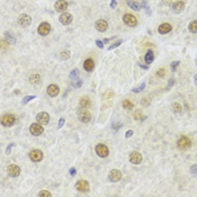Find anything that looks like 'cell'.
<instances>
[{"label": "cell", "mask_w": 197, "mask_h": 197, "mask_svg": "<svg viewBox=\"0 0 197 197\" xmlns=\"http://www.w3.org/2000/svg\"><path fill=\"white\" fill-rule=\"evenodd\" d=\"M16 120H17V117L12 114H5L0 117V123L5 127L12 126V125L16 123Z\"/></svg>", "instance_id": "6da1fadb"}, {"label": "cell", "mask_w": 197, "mask_h": 197, "mask_svg": "<svg viewBox=\"0 0 197 197\" xmlns=\"http://www.w3.org/2000/svg\"><path fill=\"white\" fill-rule=\"evenodd\" d=\"M190 145H191V141L187 136H182V138L177 141V148L182 151H185L187 150V149H189Z\"/></svg>", "instance_id": "7a4b0ae2"}, {"label": "cell", "mask_w": 197, "mask_h": 197, "mask_svg": "<svg viewBox=\"0 0 197 197\" xmlns=\"http://www.w3.org/2000/svg\"><path fill=\"white\" fill-rule=\"evenodd\" d=\"M123 22L124 24L129 26V27H135L136 25H138V19L132 14H125L123 16Z\"/></svg>", "instance_id": "3957f363"}, {"label": "cell", "mask_w": 197, "mask_h": 197, "mask_svg": "<svg viewBox=\"0 0 197 197\" xmlns=\"http://www.w3.org/2000/svg\"><path fill=\"white\" fill-rule=\"evenodd\" d=\"M29 159L34 162H40L43 160V152L38 149H34L29 152Z\"/></svg>", "instance_id": "277c9868"}, {"label": "cell", "mask_w": 197, "mask_h": 197, "mask_svg": "<svg viewBox=\"0 0 197 197\" xmlns=\"http://www.w3.org/2000/svg\"><path fill=\"white\" fill-rule=\"evenodd\" d=\"M37 32H38V34H40L41 36H46V35L50 34V32H51V25L46 22L41 23L38 28H37Z\"/></svg>", "instance_id": "5b68a950"}, {"label": "cell", "mask_w": 197, "mask_h": 197, "mask_svg": "<svg viewBox=\"0 0 197 197\" xmlns=\"http://www.w3.org/2000/svg\"><path fill=\"white\" fill-rule=\"evenodd\" d=\"M95 151L100 158H106L109 154V150H108L107 145L105 144H97L95 148Z\"/></svg>", "instance_id": "8992f818"}, {"label": "cell", "mask_w": 197, "mask_h": 197, "mask_svg": "<svg viewBox=\"0 0 197 197\" xmlns=\"http://www.w3.org/2000/svg\"><path fill=\"white\" fill-rule=\"evenodd\" d=\"M29 132H31V134H33V135L38 136L44 132V129L43 126H42V124L33 123L31 124V126H29Z\"/></svg>", "instance_id": "52a82bcc"}, {"label": "cell", "mask_w": 197, "mask_h": 197, "mask_svg": "<svg viewBox=\"0 0 197 197\" xmlns=\"http://www.w3.org/2000/svg\"><path fill=\"white\" fill-rule=\"evenodd\" d=\"M89 182L85 180V179H80V180H78L77 184H76V189L78 191H82V193H87V191L89 190Z\"/></svg>", "instance_id": "ba28073f"}, {"label": "cell", "mask_w": 197, "mask_h": 197, "mask_svg": "<svg viewBox=\"0 0 197 197\" xmlns=\"http://www.w3.org/2000/svg\"><path fill=\"white\" fill-rule=\"evenodd\" d=\"M108 179L112 182H118L122 179V173L118 169H112L108 173Z\"/></svg>", "instance_id": "9c48e42d"}, {"label": "cell", "mask_w": 197, "mask_h": 197, "mask_svg": "<svg viewBox=\"0 0 197 197\" xmlns=\"http://www.w3.org/2000/svg\"><path fill=\"white\" fill-rule=\"evenodd\" d=\"M18 24L22 26V27H27L32 24V18L31 16L27 15V14H22V15L18 17Z\"/></svg>", "instance_id": "30bf717a"}, {"label": "cell", "mask_w": 197, "mask_h": 197, "mask_svg": "<svg viewBox=\"0 0 197 197\" xmlns=\"http://www.w3.org/2000/svg\"><path fill=\"white\" fill-rule=\"evenodd\" d=\"M7 173L10 177H18L20 175V168L17 164H9L7 167Z\"/></svg>", "instance_id": "8fae6325"}, {"label": "cell", "mask_w": 197, "mask_h": 197, "mask_svg": "<svg viewBox=\"0 0 197 197\" xmlns=\"http://www.w3.org/2000/svg\"><path fill=\"white\" fill-rule=\"evenodd\" d=\"M36 118H37V122L40 124H42V125H46V124H49V122H50V115L47 114V113H45V112H41V113H38Z\"/></svg>", "instance_id": "7c38bea8"}, {"label": "cell", "mask_w": 197, "mask_h": 197, "mask_svg": "<svg viewBox=\"0 0 197 197\" xmlns=\"http://www.w3.org/2000/svg\"><path fill=\"white\" fill-rule=\"evenodd\" d=\"M142 161V155L138 151H133L132 153L129 154V162L133 164H140Z\"/></svg>", "instance_id": "4fadbf2b"}, {"label": "cell", "mask_w": 197, "mask_h": 197, "mask_svg": "<svg viewBox=\"0 0 197 197\" xmlns=\"http://www.w3.org/2000/svg\"><path fill=\"white\" fill-rule=\"evenodd\" d=\"M78 118H79V120L82 122V123H88V122H90V120H91V115H90V113L88 111H85V109H83V111L79 112Z\"/></svg>", "instance_id": "5bb4252c"}, {"label": "cell", "mask_w": 197, "mask_h": 197, "mask_svg": "<svg viewBox=\"0 0 197 197\" xmlns=\"http://www.w3.org/2000/svg\"><path fill=\"white\" fill-rule=\"evenodd\" d=\"M54 7H55L56 11L64 12L65 10L68 9V2H67V0H58L55 5H54Z\"/></svg>", "instance_id": "9a60e30c"}, {"label": "cell", "mask_w": 197, "mask_h": 197, "mask_svg": "<svg viewBox=\"0 0 197 197\" xmlns=\"http://www.w3.org/2000/svg\"><path fill=\"white\" fill-rule=\"evenodd\" d=\"M72 15L71 14H69V12H63L60 17H59V20H60V23H61L62 25H69L71 24V22H72Z\"/></svg>", "instance_id": "2e32d148"}, {"label": "cell", "mask_w": 197, "mask_h": 197, "mask_svg": "<svg viewBox=\"0 0 197 197\" xmlns=\"http://www.w3.org/2000/svg\"><path fill=\"white\" fill-rule=\"evenodd\" d=\"M95 27L98 32H105L108 27V23L105 19H98L95 23Z\"/></svg>", "instance_id": "e0dca14e"}, {"label": "cell", "mask_w": 197, "mask_h": 197, "mask_svg": "<svg viewBox=\"0 0 197 197\" xmlns=\"http://www.w3.org/2000/svg\"><path fill=\"white\" fill-rule=\"evenodd\" d=\"M171 29H173V26L170 24H168V23H163V24H161L159 27H158V32H159V34H168V33H170L171 32Z\"/></svg>", "instance_id": "ac0fdd59"}, {"label": "cell", "mask_w": 197, "mask_h": 197, "mask_svg": "<svg viewBox=\"0 0 197 197\" xmlns=\"http://www.w3.org/2000/svg\"><path fill=\"white\" fill-rule=\"evenodd\" d=\"M47 94H49V96H51V97H56V96L59 95V93H60V88H59V86H56V85H50L49 87H47L46 89Z\"/></svg>", "instance_id": "d6986e66"}, {"label": "cell", "mask_w": 197, "mask_h": 197, "mask_svg": "<svg viewBox=\"0 0 197 197\" xmlns=\"http://www.w3.org/2000/svg\"><path fill=\"white\" fill-rule=\"evenodd\" d=\"M173 9L176 14H180L185 9V3L182 2V1H177V2H175L173 5Z\"/></svg>", "instance_id": "ffe728a7"}, {"label": "cell", "mask_w": 197, "mask_h": 197, "mask_svg": "<svg viewBox=\"0 0 197 197\" xmlns=\"http://www.w3.org/2000/svg\"><path fill=\"white\" fill-rule=\"evenodd\" d=\"M83 68L88 72L93 71L94 68H95V62H94L93 59H87L86 61H85V63H83Z\"/></svg>", "instance_id": "44dd1931"}, {"label": "cell", "mask_w": 197, "mask_h": 197, "mask_svg": "<svg viewBox=\"0 0 197 197\" xmlns=\"http://www.w3.org/2000/svg\"><path fill=\"white\" fill-rule=\"evenodd\" d=\"M153 60H154L153 51H152V50H148V52H147V54H145V56H144L145 63L150 64V63H152V62H153Z\"/></svg>", "instance_id": "7402d4cb"}, {"label": "cell", "mask_w": 197, "mask_h": 197, "mask_svg": "<svg viewBox=\"0 0 197 197\" xmlns=\"http://www.w3.org/2000/svg\"><path fill=\"white\" fill-rule=\"evenodd\" d=\"M79 105H80L81 108H87L89 107L90 105H91V102H90V99L88 98V97H82V98H80V102H79Z\"/></svg>", "instance_id": "603a6c76"}, {"label": "cell", "mask_w": 197, "mask_h": 197, "mask_svg": "<svg viewBox=\"0 0 197 197\" xmlns=\"http://www.w3.org/2000/svg\"><path fill=\"white\" fill-rule=\"evenodd\" d=\"M29 82L32 85H37V83L41 82V76L40 74H32L29 77Z\"/></svg>", "instance_id": "cb8c5ba5"}, {"label": "cell", "mask_w": 197, "mask_h": 197, "mask_svg": "<svg viewBox=\"0 0 197 197\" xmlns=\"http://www.w3.org/2000/svg\"><path fill=\"white\" fill-rule=\"evenodd\" d=\"M127 3H129V6L132 8L133 10H140L141 9V5L138 2H135L134 0H127Z\"/></svg>", "instance_id": "d4e9b609"}, {"label": "cell", "mask_w": 197, "mask_h": 197, "mask_svg": "<svg viewBox=\"0 0 197 197\" xmlns=\"http://www.w3.org/2000/svg\"><path fill=\"white\" fill-rule=\"evenodd\" d=\"M171 108H173V111L175 112V113H177V114H180L182 112V105L179 104V103H173V104L171 105Z\"/></svg>", "instance_id": "484cf974"}, {"label": "cell", "mask_w": 197, "mask_h": 197, "mask_svg": "<svg viewBox=\"0 0 197 197\" xmlns=\"http://www.w3.org/2000/svg\"><path fill=\"white\" fill-rule=\"evenodd\" d=\"M122 105H123V107L125 108V109H132V108H134V104H133L132 102H129V99H125V100H123V103H122Z\"/></svg>", "instance_id": "4316f807"}, {"label": "cell", "mask_w": 197, "mask_h": 197, "mask_svg": "<svg viewBox=\"0 0 197 197\" xmlns=\"http://www.w3.org/2000/svg\"><path fill=\"white\" fill-rule=\"evenodd\" d=\"M188 28H189V31H190L191 33L196 34V33H197V22H196V20H193V22L189 24Z\"/></svg>", "instance_id": "83f0119b"}, {"label": "cell", "mask_w": 197, "mask_h": 197, "mask_svg": "<svg viewBox=\"0 0 197 197\" xmlns=\"http://www.w3.org/2000/svg\"><path fill=\"white\" fill-rule=\"evenodd\" d=\"M69 77H70L71 80H76V79H78V78H79V70H78V69H73V70L71 71V73Z\"/></svg>", "instance_id": "f1b7e54d"}, {"label": "cell", "mask_w": 197, "mask_h": 197, "mask_svg": "<svg viewBox=\"0 0 197 197\" xmlns=\"http://www.w3.org/2000/svg\"><path fill=\"white\" fill-rule=\"evenodd\" d=\"M60 54H61L60 56H61V59L63 60V61H65V60H69V59H70V56H71L70 51H62Z\"/></svg>", "instance_id": "f546056e"}, {"label": "cell", "mask_w": 197, "mask_h": 197, "mask_svg": "<svg viewBox=\"0 0 197 197\" xmlns=\"http://www.w3.org/2000/svg\"><path fill=\"white\" fill-rule=\"evenodd\" d=\"M72 86H73L74 88H80V87L82 86V80H81L80 78H78L76 80H72Z\"/></svg>", "instance_id": "4dcf8cb0"}, {"label": "cell", "mask_w": 197, "mask_h": 197, "mask_svg": "<svg viewBox=\"0 0 197 197\" xmlns=\"http://www.w3.org/2000/svg\"><path fill=\"white\" fill-rule=\"evenodd\" d=\"M144 88H145V83H141L138 88H134V89H132V91L133 93H135V94H139V93H141L142 90H144Z\"/></svg>", "instance_id": "1f68e13d"}, {"label": "cell", "mask_w": 197, "mask_h": 197, "mask_svg": "<svg viewBox=\"0 0 197 197\" xmlns=\"http://www.w3.org/2000/svg\"><path fill=\"white\" fill-rule=\"evenodd\" d=\"M157 77L158 78H163L164 77V74H166V70L164 69H158L157 70Z\"/></svg>", "instance_id": "d6a6232c"}, {"label": "cell", "mask_w": 197, "mask_h": 197, "mask_svg": "<svg viewBox=\"0 0 197 197\" xmlns=\"http://www.w3.org/2000/svg\"><path fill=\"white\" fill-rule=\"evenodd\" d=\"M123 43V40H120V41H117L116 43H114L113 45H111V46L108 47V51H111V50H113V49H116V47H118L120 45V44Z\"/></svg>", "instance_id": "836d02e7"}, {"label": "cell", "mask_w": 197, "mask_h": 197, "mask_svg": "<svg viewBox=\"0 0 197 197\" xmlns=\"http://www.w3.org/2000/svg\"><path fill=\"white\" fill-rule=\"evenodd\" d=\"M33 99H35V96H27V97H25V98L23 99L22 104L23 105H26L27 103H29L31 100H33Z\"/></svg>", "instance_id": "e575fe53"}, {"label": "cell", "mask_w": 197, "mask_h": 197, "mask_svg": "<svg viewBox=\"0 0 197 197\" xmlns=\"http://www.w3.org/2000/svg\"><path fill=\"white\" fill-rule=\"evenodd\" d=\"M8 47H9V44L7 43L6 41H0V49L5 51V50H7Z\"/></svg>", "instance_id": "d590c367"}, {"label": "cell", "mask_w": 197, "mask_h": 197, "mask_svg": "<svg viewBox=\"0 0 197 197\" xmlns=\"http://www.w3.org/2000/svg\"><path fill=\"white\" fill-rule=\"evenodd\" d=\"M38 196L40 197H51L52 195H51V193H49V191H46V190H42V191H40Z\"/></svg>", "instance_id": "8d00e7d4"}, {"label": "cell", "mask_w": 197, "mask_h": 197, "mask_svg": "<svg viewBox=\"0 0 197 197\" xmlns=\"http://www.w3.org/2000/svg\"><path fill=\"white\" fill-rule=\"evenodd\" d=\"M142 6L145 8V10H147V12H148V15H151L150 8H149V6H148V2H147V0H143V1H142Z\"/></svg>", "instance_id": "74e56055"}, {"label": "cell", "mask_w": 197, "mask_h": 197, "mask_svg": "<svg viewBox=\"0 0 197 197\" xmlns=\"http://www.w3.org/2000/svg\"><path fill=\"white\" fill-rule=\"evenodd\" d=\"M180 64V61H173V63H171V70L175 72L176 71V69H177V67Z\"/></svg>", "instance_id": "f35d334b"}, {"label": "cell", "mask_w": 197, "mask_h": 197, "mask_svg": "<svg viewBox=\"0 0 197 197\" xmlns=\"http://www.w3.org/2000/svg\"><path fill=\"white\" fill-rule=\"evenodd\" d=\"M120 127H122V124H120V123H113V124H112V129H114V131H116V129H120Z\"/></svg>", "instance_id": "ab89813d"}, {"label": "cell", "mask_w": 197, "mask_h": 197, "mask_svg": "<svg viewBox=\"0 0 197 197\" xmlns=\"http://www.w3.org/2000/svg\"><path fill=\"white\" fill-rule=\"evenodd\" d=\"M64 123H65V120L63 118V117H61L60 120H59V124H58V129H61L63 125H64Z\"/></svg>", "instance_id": "60d3db41"}, {"label": "cell", "mask_w": 197, "mask_h": 197, "mask_svg": "<svg viewBox=\"0 0 197 197\" xmlns=\"http://www.w3.org/2000/svg\"><path fill=\"white\" fill-rule=\"evenodd\" d=\"M141 111H136L135 113H134V118L135 120H141Z\"/></svg>", "instance_id": "b9f144b4"}, {"label": "cell", "mask_w": 197, "mask_h": 197, "mask_svg": "<svg viewBox=\"0 0 197 197\" xmlns=\"http://www.w3.org/2000/svg\"><path fill=\"white\" fill-rule=\"evenodd\" d=\"M96 44H97V46H98L99 49H104V43H103V41L97 40L96 41Z\"/></svg>", "instance_id": "7bdbcfd3"}, {"label": "cell", "mask_w": 197, "mask_h": 197, "mask_svg": "<svg viewBox=\"0 0 197 197\" xmlns=\"http://www.w3.org/2000/svg\"><path fill=\"white\" fill-rule=\"evenodd\" d=\"M14 147V143H10L8 147H7V149H6V153L7 154H9L10 153V151H11V148Z\"/></svg>", "instance_id": "ee69618b"}, {"label": "cell", "mask_w": 197, "mask_h": 197, "mask_svg": "<svg viewBox=\"0 0 197 197\" xmlns=\"http://www.w3.org/2000/svg\"><path fill=\"white\" fill-rule=\"evenodd\" d=\"M141 104H142V105H144V106H149V105H150V102H149V100H148L147 98H143V99H142Z\"/></svg>", "instance_id": "f6af8a7d"}, {"label": "cell", "mask_w": 197, "mask_h": 197, "mask_svg": "<svg viewBox=\"0 0 197 197\" xmlns=\"http://www.w3.org/2000/svg\"><path fill=\"white\" fill-rule=\"evenodd\" d=\"M173 83H175V79H170V80H169V83H168V87H167V90L169 89L170 87H173Z\"/></svg>", "instance_id": "bcb514c9"}, {"label": "cell", "mask_w": 197, "mask_h": 197, "mask_svg": "<svg viewBox=\"0 0 197 197\" xmlns=\"http://www.w3.org/2000/svg\"><path fill=\"white\" fill-rule=\"evenodd\" d=\"M132 135H133V131H132V129H129V131H127V132H126V134H125V138H126V139H129V138H131Z\"/></svg>", "instance_id": "7dc6e473"}, {"label": "cell", "mask_w": 197, "mask_h": 197, "mask_svg": "<svg viewBox=\"0 0 197 197\" xmlns=\"http://www.w3.org/2000/svg\"><path fill=\"white\" fill-rule=\"evenodd\" d=\"M76 173H77V170H76V168H71V169H70V175L73 177V176H76Z\"/></svg>", "instance_id": "c3c4849f"}, {"label": "cell", "mask_w": 197, "mask_h": 197, "mask_svg": "<svg viewBox=\"0 0 197 197\" xmlns=\"http://www.w3.org/2000/svg\"><path fill=\"white\" fill-rule=\"evenodd\" d=\"M162 2L166 5V6H170L171 2H173V0H162Z\"/></svg>", "instance_id": "681fc988"}, {"label": "cell", "mask_w": 197, "mask_h": 197, "mask_svg": "<svg viewBox=\"0 0 197 197\" xmlns=\"http://www.w3.org/2000/svg\"><path fill=\"white\" fill-rule=\"evenodd\" d=\"M116 5H117L116 0H112V2H111V7H112V8H115V7H116Z\"/></svg>", "instance_id": "f907efd6"}, {"label": "cell", "mask_w": 197, "mask_h": 197, "mask_svg": "<svg viewBox=\"0 0 197 197\" xmlns=\"http://www.w3.org/2000/svg\"><path fill=\"white\" fill-rule=\"evenodd\" d=\"M191 173H193V175H195V173H196V166H193L191 167Z\"/></svg>", "instance_id": "816d5d0a"}, {"label": "cell", "mask_w": 197, "mask_h": 197, "mask_svg": "<svg viewBox=\"0 0 197 197\" xmlns=\"http://www.w3.org/2000/svg\"><path fill=\"white\" fill-rule=\"evenodd\" d=\"M139 65H140V67H141L142 69H145V70H148V69H149L148 65H143V64H141V63H139Z\"/></svg>", "instance_id": "f5cc1de1"}, {"label": "cell", "mask_w": 197, "mask_h": 197, "mask_svg": "<svg viewBox=\"0 0 197 197\" xmlns=\"http://www.w3.org/2000/svg\"><path fill=\"white\" fill-rule=\"evenodd\" d=\"M109 41H111V38H105V40L103 41V43H104V44H107L108 42H109Z\"/></svg>", "instance_id": "db71d44e"}, {"label": "cell", "mask_w": 197, "mask_h": 197, "mask_svg": "<svg viewBox=\"0 0 197 197\" xmlns=\"http://www.w3.org/2000/svg\"><path fill=\"white\" fill-rule=\"evenodd\" d=\"M116 1H117V0H116Z\"/></svg>", "instance_id": "11a10c76"}]
</instances>
